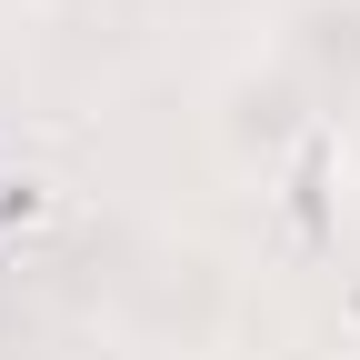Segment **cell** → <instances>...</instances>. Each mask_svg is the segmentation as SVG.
Wrapping results in <instances>:
<instances>
[{
	"label": "cell",
	"mask_w": 360,
	"mask_h": 360,
	"mask_svg": "<svg viewBox=\"0 0 360 360\" xmlns=\"http://www.w3.org/2000/svg\"><path fill=\"white\" fill-rule=\"evenodd\" d=\"M11 11H20V0H0V20H11Z\"/></svg>",
	"instance_id": "cell-4"
},
{
	"label": "cell",
	"mask_w": 360,
	"mask_h": 360,
	"mask_svg": "<svg viewBox=\"0 0 360 360\" xmlns=\"http://www.w3.org/2000/svg\"><path fill=\"white\" fill-rule=\"evenodd\" d=\"M260 51L310 90L330 130H360V0H281L260 20Z\"/></svg>",
	"instance_id": "cell-2"
},
{
	"label": "cell",
	"mask_w": 360,
	"mask_h": 360,
	"mask_svg": "<svg viewBox=\"0 0 360 360\" xmlns=\"http://www.w3.org/2000/svg\"><path fill=\"white\" fill-rule=\"evenodd\" d=\"M200 141H210V160L231 170L240 191H290L300 170L340 160V130L310 110V90L270 60V51H240L231 70L210 80V101H200Z\"/></svg>",
	"instance_id": "cell-1"
},
{
	"label": "cell",
	"mask_w": 360,
	"mask_h": 360,
	"mask_svg": "<svg viewBox=\"0 0 360 360\" xmlns=\"http://www.w3.org/2000/svg\"><path fill=\"white\" fill-rule=\"evenodd\" d=\"M340 180H350V210H360V130H340Z\"/></svg>",
	"instance_id": "cell-3"
}]
</instances>
